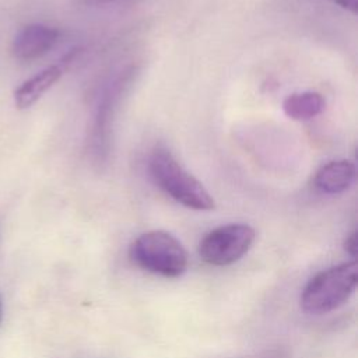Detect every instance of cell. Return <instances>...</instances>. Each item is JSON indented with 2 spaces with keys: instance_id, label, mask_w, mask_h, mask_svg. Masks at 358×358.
Instances as JSON below:
<instances>
[{
  "instance_id": "obj_3",
  "label": "cell",
  "mask_w": 358,
  "mask_h": 358,
  "mask_svg": "<svg viewBox=\"0 0 358 358\" xmlns=\"http://www.w3.org/2000/svg\"><path fill=\"white\" fill-rule=\"evenodd\" d=\"M129 256L140 268L164 277H179L187 268L186 249L165 231H148L137 236L130 245Z\"/></svg>"
},
{
  "instance_id": "obj_13",
  "label": "cell",
  "mask_w": 358,
  "mask_h": 358,
  "mask_svg": "<svg viewBox=\"0 0 358 358\" xmlns=\"http://www.w3.org/2000/svg\"><path fill=\"white\" fill-rule=\"evenodd\" d=\"M1 317H3V303H1V296H0V322H1Z\"/></svg>"
},
{
  "instance_id": "obj_5",
  "label": "cell",
  "mask_w": 358,
  "mask_h": 358,
  "mask_svg": "<svg viewBox=\"0 0 358 358\" xmlns=\"http://www.w3.org/2000/svg\"><path fill=\"white\" fill-rule=\"evenodd\" d=\"M134 74H136L134 67H131L130 70H126L119 78H116L108 87V90L105 91V94L102 95V98L99 101L94 127H92V140H91V143L95 148V152L99 157H102V154L106 152V150H108L109 126H110V117L113 115V110H115L122 94L126 91L127 85L133 80Z\"/></svg>"
},
{
  "instance_id": "obj_2",
  "label": "cell",
  "mask_w": 358,
  "mask_h": 358,
  "mask_svg": "<svg viewBox=\"0 0 358 358\" xmlns=\"http://www.w3.org/2000/svg\"><path fill=\"white\" fill-rule=\"evenodd\" d=\"M358 281L355 262L341 263L313 275L301 294V308L312 315H322L344 305Z\"/></svg>"
},
{
  "instance_id": "obj_7",
  "label": "cell",
  "mask_w": 358,
  "mask_h": 358,
  "mask_svg": "<svg viewBox=\"0 0 358 358\" xmlns=\"http://www.w3.org/2000/svg\"><path fill=\"white\" fill-rule=\"evenodd\" d=\"M355 179V165L348 159H334L322 165L313 179L317 190L326 194L345 192Z\"/></svg>"
},
{
  "instance_id": "obj_8",
  "label": "cell",
  "mask_w": 358,
  "mask_h": 358,
  "mask_svg": "<svg viewBox=\"0 0 358 358\" xmlns=\"http://www.w3.org/2000/svg\"><path fill=\"white\" fill-rule=\"evenodd\" d=\"M63 70L60 66L53 64L31 78L25 80L18 88L14 91V103L17 109H28L31 108L50 87H53L59 78L62 77Z\"/></svg>"
},
{
  "instance_id": "obj_9",
  "label": "cell",
  "mask_w": 358,
  "mask_h": 358,
  "mask_svg": "<svg viewBox=\"0 0 358 358\" xmlns=\"http://www.w3.org/2000/svg\"><path fill=\"white\" fill-rule=\"evenodd\" d=\"M324 99L319 92H294L282 101V110L292 120H309L322 113Z\"/></svg>"
},
{
  "instance_id": "obj_12",
  "label": "cell",
  "mask_w": 358,
  "mask_h": 358,
  "mask_svg": "<svg viewBox=\"0 0 358 358\" xmlns=\"http://www.w3.org/2000/svg\"><path fill=\"white\" fill-rule=\"evenodd\" d=\"M112 1H117V0H85V3H88V4H105V3H112Z\"/></svg>"
},
{
  "instance_id": "obj_4",
  "label": "cell",
  "mask_w": 358,
  "mask_h": 358,
  "mask_svg": "<svg viewBox=\"0 0 358 358\" xmlns=\"http://www.w3.org/2000/svg\"><path fill=\"white\" fill-rule=\"evenodd\" d=\"M256 232L248 224H227L207 232L199 243V255L211 266L238 262L252 246Z\"/></svg>"
},
{
  "instance_id": "obj_1",
  "label": "cell",
  "mask_w": 358,
  "mask_h": 358,
  "mask_svg": "<svg viewBox=\"0 0 358 358\" xmlns=\"http://www.w3.org/2000/svg\"><path fill=\"white\" fill-rule=\"evenodd\" d=\"M148 172L154 183L179 204L197 211L215 208V201L204 185L187 172L168 148H154L148 158Z\"/></svg>"
},
{
  "instance_id": "obj_11",
  "label": "cell",
  "mask_w": 358,
  "mask_h": 358,
  "mask_svg": "<svg viewBox=\"0 0 358 358\" xmlns=\"http://www.w3.org/2000/svg\"><path fill=\"white\" fill-rule=\"evenodd\" d=\"M330 1L352 14H357L358 11V0H330Z\"/></svg>"
},
{
  "instance_id": "obj_10",
  "label": "cell",
  "mask_w": 358,
  "mask_h": 358,
  "mask_svg": "<svg viewBox=\"0 0 358 358\" xmlns=\"http://www.w3.org/2000/svg\"><path fill=\"white\" fill-rule=\"evenodd\" d=\"M357 245H358V241H357V231H352L344 241V249L347 253H350L352 257L357 255Z\"/></svg>"
},
{
  "instance_id": "obj_6",
  "label": "cell",
  "mask_w": 358,
  "mask_h": 358,
  "mask_svg": "<svg viewBox=\"0 0 358 358\" xmlns=\"http://www.w3.org/2000/svg\"><path fill=\"white\" fill-rule=\"evenodd\" d=\"M59 29L43 25L29 24L22 27L14 36L11 52L17 60L31 62L45 56L59 41Z\"/></svg>"
}]
</instances>
